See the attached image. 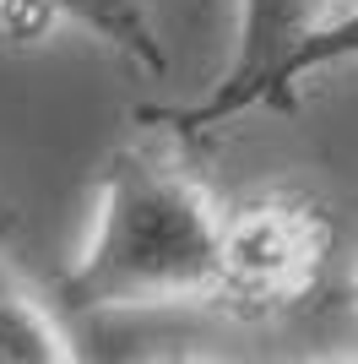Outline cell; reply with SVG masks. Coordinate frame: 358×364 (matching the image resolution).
<instances>
[{
    "label": "cell",
    "mask_w": 358,
    "mask_h": 364,
    "mask_svg": "<svg viewBox=\"0 0 358 364\" xmlns=\"http://www.w3.org/2000/svg\"><path fill=\"white\" fill-rule=\"evenodd\" d=\"M71 332L60 326L49 299L0 256V364H76Z\"/></svg>",
    "instance_id": "5b68a950"
},
{
    "label": "cell",
    "mask_w": 358,
    "mask_h": 364,
    "mask_svg": "<svg viewBox=\"0 0 358 364\" xmlns=\"http://www.w3.org/2000/svg\"><path fill=\"white\" fill-rule=\"evenodd\" d=\"M228 207L163 152L119 147L98 180L87 250L60 277L65 310H190L217 299Z\"/></svg>",
    "instance_id": "6da1fadb"
},
{
    "label": "cell",
    "mask_w": 358,
    "mask_h": 364,
    "mask_svg": "<svg viewBox=\"0 0 358 364\" xmlns=\"http://www.w3.org/2000/svg\"><path fill=\"white\" fill-rule=\"evenodd\" d=\"M353 299H358V283H353Z\"/></svg>",
    "instance_id": "52a82bcc"
},
{
    "label": "cell",
    "mask_w": 358,
    "mask_h": 364,
    "mask_svg": "<svg viewBox=\"0 0 358 364\" xmlns=\"http://www.w3.org/2000/svg\"><path fill=\"white\" fill-rule=\"evenodd\" d=\"M49 28H82L98 44H109L125 65L147 76L168 71L163 38L147 16V0H0V33L16 44L44 38Z\"/></svg>",
    "instance_id": "277c9868"
},
{
    "label": "cell",
    "mask_w": 358,
    "mask_h": 364,
    "mask_svg": "<svg viewBox=\"0 0 358 364\" xmlns=\"http://www.w3.org/2000/svg\"><path fill=\"white\" fill-rule=\"evenodd\" d=\"M331 256L337 223L326 201L298 185H266L223 218V277L212 304L239 321L293 316L320 294Z\"/></svg>",
    "instance_id": "7a4b0ae2"
},
{
    "label": "cell",
    "mask_w": 358,
    "mask_h": 364,
    "mask_svg": "<svg viewBox=\"0 0 358 364\" xmlns=\"http://www.w3.org/2000/svg\"><path fill=\"white\" fill-rule=\"evenodd\" d=\"M337 16H342L337 0H239V44H234L228 71L217 76V87H212L201 104H185V109H147V120L174 125L179 136H201V131H217V125L250 114L255 87H261L304 38L331 28Z\"/></svg>",
    "instance_id": "3957f363"
},
{
    "label": "cell",
    "mask_w": 358,
    "mask_h": 364,
    "mask_svg": "<svg viewBox=\"0 0 358 364\" xmlns=\"http://www.w3.org/2000/svg\"><path fill=\"white\" fill-rule=\"evenodd\" d=\"M16 234V213H11V201H0V245Z\"/></svg>",
    "instance_id": "8992f818"
}]
</instances>
